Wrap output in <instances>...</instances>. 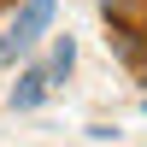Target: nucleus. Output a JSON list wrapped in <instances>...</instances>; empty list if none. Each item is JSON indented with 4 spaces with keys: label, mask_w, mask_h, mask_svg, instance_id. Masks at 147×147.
I'll list each match as a JSON object with an SVG mask.
<instances>
[{
    "label": "nucleus",
    "mask_w": 147,
    "mask_h": 147,
    "mask_svg": "<svg viewBox=\"0 0 147 147\" xmlns=\"http://www.w3.org/2000/svg\"><path fill=\"white\" fill-rule=\"evenodd\" d=\"M0 6H18V0H0Z\"/></svg>",
    "instance_id": "obj_4"
},
{
    "label": "nucleus",
    "mask_w": 147,
    "mask_h": 147,
    "mask_svg": "<svg viewBox=\"0 0 147 147\" xmlns=\"http://www.w3.org/2000/svg\"><path fill=\"white\" fill-rule=\"evenodd\" d=\"M141 82H147V65H141Z\"/></svg>",
    "instance_id": "obj_5"
},
{
    "label": "nucleus",
    "mask_w": 147,
    "mask_h": 147,
    "mask_svg": "<svg viewBox=\"0 0 147 147\" xmlns=\"http://www.w3.org/2000/svg\"><path fill=\"white\" fill-rule=\"evenodd\" d=\"M47 94H53L47 65H24V71H18V82H12V94H6V106H12V112H35Z\"/></svg>",
    "instance_id": "obj_1"
},
{
    "label": "nucleus",
    "mask_w": 147,
    "mask_h": 147,
    "mask_svg": "<svg viewBox=\"0 0 147 147\" xmlns=\"http://www.w3.org/2000/svg\"><path fill=\"white\" fill-rule=\"evenodd\" d=\"M141 112H147V100H141Z\"/></svg>",
    "instance_id": "obj_6"
},
{
    "label": "nucleus",
    "mask_w": 147,
    "mask_h": 147,
    "mask_svg": "<svg viewBox=\"0 0 147 147\" xmlns=\"http://www.w3.org/2000/svg\"><path fill=\"white\" fill-rule=\"evenodd\" d=\"M71 71H77V41H71V35H59L53 41V53H47V82H71Z\"/></svg>",
    "instance_id": "obj_2"
},
{
    "label": "nucleus",
    "mask_w": 147,
    "mask_h": 147,
    "mask_svg": "<svg viewBox=\"0 0 147 147\" xmlns=\"http://www.w3.org/2000/svg\"><path fill=\"white\" fill-rule=\"evenodd\" d=\"M141 30H147V6H141Z\"/></svg>",
    "instance_id": "obj_3"
}]
</instances>
